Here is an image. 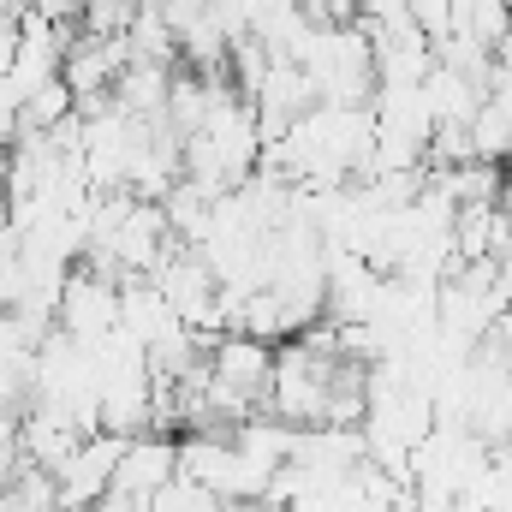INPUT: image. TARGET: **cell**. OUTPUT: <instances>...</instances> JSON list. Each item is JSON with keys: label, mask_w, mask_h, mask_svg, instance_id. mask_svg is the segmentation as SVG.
<instances>
[{"label": "cell", "mask_w": 512, "mask_h": 512, "mask_svg": "<svg viewBox=\"0 0 512 512\" xmlns=\"http://www.w3.org/2000/svg\"><path fill=\"white\" fill-rule=\"evenodd\" d=\"M54 328H66L72 340H108L120 328V274L96 268V262H78L66 274V292H60V310H54Z\"/></svg>", "instance_id": "obj_1"}, {"label": "cell", "mask_w": 512, "mask_h": 512, "mask_svg": "<svg viewBox=\"0 0 512 512\" xmlns=\"http://www.w3.org/2000/svg\"><path fill=\"white\" fill-rule=\"evenodd\" d=\"M120 453H126V435H114V429H90V435L66 453V465L54 471L60 501H66V507H96V501L114 489Z\"/></svg>", "instance_id": "obj_2"}, {"label": "cell", "mask_w": 512, "mask_h": 512, "mask_svg": "<svg viewBox=\"0 0 512 512\" xmlns=\"http://www.w3.org/2000/svg\"><path fill=\"white\" fill-rule=\"evenodd\" d=\"M173 477H179V435L173 429H137V435H126L114 489H131V495L155 501Z\"/></svg>", "instance_id": "obj_3"}, {"label": "cell", "mask_w": 512, "mask_h": 512, "mask_svg": "<svg viewBox=\"0 0 512 512\" xmlns=\"http://www.w3.org/2000/svg\"><path fill=\"white\" fill-rule=\"evenodd\" d=\"M149 512H227V501H221L209 483H197V477H185V471H179V477L149 501Z\"/></svg>", "instance_id": "obj_4"}, {"label": "cell", "mask_w": 512, "mask_h": 512, "mask_svg": "<svg viewBox=\"0 0 512 512\" xmlns=\"http://www.w3.org/2000/svg\"><path fill=\"white\" fill-rule=\"evenodd\" d=\"M501 209H507V221H512V161H507V173H501Z\"/></svg>", "instance_id": "obj_5"}, {"label": "cell", "mask_w": 512, "mask_h": 512, "mask_svg": "<svg viewBox=\"0 0 512 512\" xmlns=\"http://www.w3.org/2000/svg\"><path fill=\"white\" fill-rule=\"evenodd\" d=\"M48 512H90V507H66V501H60V507H48Z\"/></svg>", "instance_id": "obj_6"}, {"label": "cell", "mask_w": 512, "mask_h": 512, "mask_svg": "<svg viewBox=\"0 0 512 512\" xmlns=\"http://www.w3.org/2000/svg\"><path fill=\"white\" fill-rule=\"evenodd\" d=\"M274 512H280V507H274Z\"/></svg>", "instance_id": "obj_7"}]
</instances>
